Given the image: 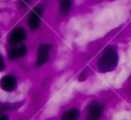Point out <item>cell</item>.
<instances>
[{
	"label": "cell",
	"mask_w": 131,
	"mask_h": 120,
	"mask_svg": "<svg viewBox=\"0 0 131 120\" xmlns=\"http://www.w3.org/2000/svg\"><path fill=\"white\" fill-rule=\"evenodd\" d=\"M118 61H120V56L117 49L114 46H107L98 58L97 68L101 73L112 72L116 69Z\"/></svg>",
	"instance_id": "1"
},
{
	"label": "cell",
	"mask_w": 131,
	"mask_h": 120,
	"mask_svg": "<svg viewBox=\"0 0 131 120\" xmlns=\"http://www.w3.org/2000/svg\"><path fill=\"white\" fill-rule=\"evenodd\" d=\"M104 116V105L100 102L93 101L86 109V120H100Z\"/></svg>",
	"instance_id": "2"
},
{
	"label": "cell",
	"mask_w": 131,
	"mask_h": 120,
	"mask_svg": "<svg viewBox=\"0 0 131 120\" xmlns=\"http://www.w3.org/2000/svg\"><path fill=\"white\" fill-rule=\"evenodd\" d=\"M41 14H43V6H41V5L36 6L31 10V13L29 14V17H28V24H29L30 29L34 30V31L35 30H38L39 25H40Z\"/></svg>",
	"instance_id": "3"
},
{
	"label": "cell",
	"mask_w": 131,
	"mask_h": 120,
	"mask_svg": "<svg viewBox=\"0 0 131 120\" xmlns=\"http://www.w3.org/2000/svg\"><path fill=\"white\" fill-rule=\"evenodd\" d=\"M27 38V32L23 27H15L9 34V43L13 47L17 46L18 43H21L24 39Z\"/></svg>",
	"instance_id": "4"
},
{
	"label": "cell",
	"mask_w": 131,
	"mask_h": 120,
	"mask_svg": "<svg viewBox=\"0 0 131 120\" xmlns=\"http://www.w3.org/2000/svg\"><path fill=\"white\" fill-rule=\"evenodd\" d=\"M50 50H51V45L50 43H43L39 46L38 48V56H37V64L39 66L45 64L48 61L50 57Z\"/></svg>",
	"instance_id": "5"
},
{
	"label": "cell",
	"mask_w": 131,
	"mask_h": 120,
	"mask_svg": "<svg viewBox=\"0 0 131 120\" xmlns=\"http://www.w3.org/2000/svg\"><path fill=\"white\" fill-rule=\"evenodd\" d=\"M16 78L14 76H10V74H7V76H4L0 80V87H1L2 91L5 92H13L14 89L16 88Z\"/></svg>",
	"instance_id": "6"
},
{
	"label": "cell",
	"mask_w": 131,
	"mask_h": 120,
	"mask_svg": "<svg viewBox=\"0 0 131 120\" xmlns=\"http://www.w3.org/2000/svg\"><path fill=\"white\" fill-rule=\"evenodd\" d=\"M27 46L24 45H20V46H15V47H12L9 50V58L10 59H17L23 57L27 54Z\"/></svg>",
	"instance_id": "7"
},
{
	"label": "cell",
	"mask_w": 131,
	"mask_h": 120,
	"mask_svg": "<svg viewBox=\"0 0 131 120\" xmlns=\"http://www.w3.org/2000/svg\"><path fill=\"white\" fill-rule=\"evenodd\" d=\"M78 118H79V110L76 109V108L67 110L61 116V120H78Z\"/></svg>",
	"instance_id": "8"
},
{
	"label": "cell",
	"mask_w": 131,
	"mask_h": 120,
	"mask_svg": "<svg viewBox=\"0 0 131 120\" xmlns=\"http://www.w3.org/2000/svg\"><path fill=\"white\" fill-rule=\"evenodd\" d=\"M72 6V0H60L59 2V8H60V13L62 15H67L70 11Z\"/></svg>",
	"instance_id": "9"
},
{
	"label": "cell",
	"mask_w": 131,
	"mask_h": 120,
	"mask_svg": "<svg viewBox=\"0 0 131 120\" xmlns=\"http://www.w3.org/2000/svg\"><path fill=\"white\" fill-rule=\"evenodd\" d=\"M5 69V62L4 59H2V57L0 56V71H2Z\"/></svg>",
	"instance_id": "10"
},
{
	"label": "cell",
	"mask_w": 131,
	"mask_h": 120,
	"mask_svg": "<svg viewBox=\"0 0 131 120\" xmlns=\"http://www.w3.org/2000/svg\"><path fill=\"white\" fill-rule=\"evenodd\" d=\"M0 120H8V117L7 116H0Z\"/></svg>",
	"instance_id": "11"
},
{
	"label": "cell",
	"mask_w": 131,
	"mask_h": 120,
	"mask_svg": "<svg viewBox=\"0 0 131 120\" xmlns=\"http://www.w3.org/2000/svg\"><path fill=\"white\" fill-rule=\"evenodd\" d=\"M30 1H31V0H22V2H24L25 5H28V4H29V2H30Z\"/></svg>",
	"instance_id": "12"
}]
</instances>
